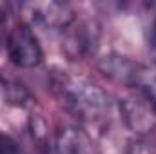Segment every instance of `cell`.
Returning a JSON list of instances; mask_svg holds the SVG:
<instances>
[{
    "label": "cell",
    "instance_id": "cell-6",
    "mask_svg": "<svg viewBox=\"0 0 156 154\" xmlns=\"http://www.w3.org/2000/svg\"><path fill=\"white\" fill-rule=\"evenodd\" d=\"M0 154H18V143L7 134H0Z\"/></svg>",
    "mask_w": 156,
    "mask_h": 154
},
{
    "label": "cell",
    "instance_id": "cell-7",
    "mask_svg": "<svg viewBox=\"0 0 156 154\" xmlns=\"http://www.w3.org/2000/svg\"><path fill=\"white\" fill-rule=\"evenodd\" d=\"M149 54L156 62V16L151 24V27H149Z\"/></svg>",
    "mask_w": 156,
    "mask_h": 154
},
{
    "label": "cell",
    "instance_id": "cell-1",
    "mask_svg": "<svg viewBox=\"0 0 156 154\" xmlns=\"http://www.w3.org/2000/svg\"><path fill=\"white\" fill-rule=\"evenodd\" d=\"M53 89L62 103L83 121H96L109 111L107 94L94 83L58 73L53 76Z\"/></svg>",
    "mask_w": 156,
    "mask_h": 154
},
{
    "label": "cell",
    "instance_id": "cell-4",
    "mask_svg": "<svg viewBox=\"0 0 156 154\" xmlns=\"http://www.w3.org/2000/svg\"><path fill=\"white\" fill-rule=\"evenodd\" d=\"M22 9H27L33 15V20L45 27L66 29L73 22V11L67 4L62 2H44V4H24Z\"/></svg>",
    "mask_w": 156,
    "mask_h": 154
},
{
    "label": "cell",
    "instance_id": "cell-2",
    "mask_svg": "<svg viewBox=\"0 0 156 154\" xmlns=\"http://www.w3.org/2000/svg\"><path fill=\"white\" fill-rule=\"evenodd\" d=\"M120 111L129 129L138 134L149 132L156 123L154 98L142 89L134 87L133 91H129L120 100Z\"/></svg>",
    "mask_w": 156,
    "mask_h": 154
},
{
    "label": "cell",
    "instance_id": "cell-3",
    "mask_svg": "<svg viewBox=\"0 0 156 154\" xmlns=\"http://www.w3.org/2000/svg\"><path fill=\"white\" fill-rule=\"evenodd\" d=\"M7 54H9L11 64H15L16 67H24V69L37 67L44 58L37 35L26 24H20L11 29L7 37Z\"/></svg>",
    "mask_w": 156,
    "mask_h": 154
},
{
    "label": "cell",
    "instance_id": "cell-5",
    "mask_svg": "<svg viewBox=\"0 0 156 154\" xmlns=\"http://www.w3.org/2000/svg\"><path fill=\"white\" fill-rule=\"evenodd\" d=\"M55 154H89L87 142L73 127H66L58 132L55 142Z\"/></svg>",
    "mask_w": 156,
    "mask_h": 154
}]
</instances>
